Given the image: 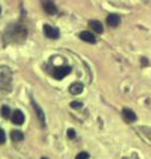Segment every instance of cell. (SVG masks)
<instances>
[{
  "mask_svg": "<svg viewBox=\"0 0 151 159\" xmlns=\"http://www.w3.org/2000/svg\"><path fill=\"white\" fill-rule=\"evenodd\" d=\"M12 90V72L8 66H0V92L9 93Z\"/></svg>",
  "mask_w": 151,
  "mask_h": 159,
  "instance_id": "1",
  "label": "cell"
},
{
  "mask_svg": "<svg viewBox=\"0 0 151 159\" xmlns=\"http://www.w3.org/2000/svg\"><path fill=\"white\" fill-rule=\"evenodd\" d=\"M70 72H72V68L70 66H57V68H54V70H53V77L56 80H62L64 77H66Z\"/></svg>",
  "mask_w": 151,
  "mask_h": 159,
  "instance_id": "2",
  "label": "cell"
},
{
  "mask_svg": "<svg viewBox=\"0 0 151 159\" xmlns=\"http://www.w3.org/2000/svg\"><path fill=\"white\" fill-rule=\"evenodd\" d=\"M44 34L47 37H49V39L56 40L60 36V31L56 27H52V25H49V24H45L44 25Z\"/></svg>",
  "mask_w": 151,
  "mask_h": 159,
  "instance_id": "3",
  "label": "cell"
},
{
  "mask_svg": "<svg viewBox=\"0 0 151 159\" xmlns=\"http://www.w3.org/2000/svg\"><path fill=\"white\" fill-rule=\"evenodd\" d=\"M32 106L34 109V113H36V116H37V119H39V122H40V125H41L43 127L47 126V121H45V116H44V111L41 110V107H40L36 102L32 99Z\"/></svg>",
  "mask_w": 151,
  "mask_h": 159,
  "instance_id": "4",
  "label": "cell"
},
{
  "mask_svg": "<svg viewBox=\"0 0 151 159\" xmlns=\"http://www.w3.org/2000/svg\"><path fill=\"white\" fill-rule=\"evenodd\" d=\"M43 7H44V11L48 15H56L57 13V7L54 6V3L52 0H44Z\"/></svg>",
  "mask_w": 151,
  "mask_h": 159,
  "instance_id": "5",
  "label": "cell"
},
{
  "mask_svg": "<svg viewBox=\"0 0 151 159\" xmlns=\"http://www.w3.org/2000/svg\"><path fill=\"white\" fill-rule=\"evenodd\" d=\"M122 116H123L125 121L127 123H131V122H134L135 119H137V114H135L131 109H127V107H125L122 110Z\"/></svg>",
  "mask_w": 151,
  "mask_h": 159,
  "instance_id": "6",
  "label": "cell"
},
{
  "mask_svg": "<svg viewBox=\"0 0 151 159\" xmlns=\"http://www.w3.org/2000/svg\"><path fill=\"white\" fill-rule=\"evenodd\" d=\"M106 23H108V25L109 27H118L119 25V23H121V16L117 13H112V15H109L108 19H106Z\"/></svg>",
  "mask_w": 151,
  "mask_h": 159,
  "instance_id": "7",
  "label": "cell"
},
{
  "mask_svg": "<svg viewBox=\"0 0 151 159\" xmlns=\"http://www.w3.org/2000/svg\"><path fill=\"white\" fill-rule=\"evenodd\" d=\"M24 121H25V117H24L23 111L15 110L12 114V123H15V125H23Z\"/></svg>",
  "mask_w": 151,
  "mask_h": 159,
  "instance_id": "8",
  "label": "cell"
},
{
  "mask_svg": "<svg viewBox=\"0 0 151 159\" xmlns=\"http://www.w3.org/2000/svg\"><path fill=\"white\" fill-rule=\"evenodd\" d=\"M84 90V85L81 82H74L72 85L69 86V92L73 94V96H78V94H81Z\"/></svg>",
  "mask_w": 151,
  "mask_h": 159,
  "instance_id": "9",
  "label": "cell"
},
{
  "mask_svg": "<svg viewBox=\"0 0 151 159\" xmlns=\"http://www.w3.org/2000/svg\"><path fill=\"white\" fill-rule=\"evenodd\" d=\"M80 37H81V40H84V41L90 43V44H95V41H97L94 37V34H92L89 31H82L80 33Z\"/></svg>",
  "mask_w": 151,
  "mask_h": 159,
  "instance_id": "10",
  "label": "cell"
},
{
  "mask_svg": "<svg viewBox=\"0 0 151 159\" xmlns=\"http://www.w3.org/2000/svg\"><path fill=\"white\" fill-rule=\"evenodd\" d=\"M89 27H92L93 31L97 32V33H102L103 32V27H102V24H101L98 20H90V21H89Z\"/></svg>",
  "mask_w": 151,
  "mask_h": 159,
  "instance_id": "11",
  "label": "cell"
},
{
  "mask_svg": "<svg viewBox=\"0 0 151 159\" xmlns=\"http://www.w3.org/2000/svg\"><path fill=\"white\" fill-rule=\"evenodd\" d=\"M23 138H24V135H23V133L20 131V130H13V131H11V139H12L13 142L23 141Z\"/></svg>",
  "mask_w": 151,
  "mask_h": 159,
  "instance_id": "12",
  "label": "cell"
},
{
  "mask_svg": "<svg viewBox=\"0 0 151 159\" xmlns=\"http://www.w3.org/2000/svg\"><path fill=\"white\" fill-rule=\"evenodd\" d=\"M0 114H2V117L3 118H9V117H11V110H9V107L8 106H6V105H4V106H2V109H0Z\"/></svg>",
  "mask_w": 151,
  "mask_h": 159,
  "instance_id": "13",
  "label": "cell"
},
{
  "mask_svg": "<svg viewBox=\"0 0 151 159\" xmlns=\"http://www.w3.org/2000/svg\"><path fill=\"white\" fill-rule=\"evenodd\" d=\"M70 107H73V109H81L82 107V102L81 101H74L70 103Z\"/></svg>",
  "mask_w": 151,
  "mask_h": 159,
  "instance_id": "14",
  "label": "cell"
},
{
  "mask_svg": "<svg viewBox=\"0 0 151 159\" xmlns=\"http://www.w3.org/2000/svg\"><path fill=\"white\" fill-rule=\"evenodd\" d=\"M76 158H77V159H89V158H90V155H89V154H88L86 151H82V152H80Z\"/></svg>",
  "mask_w": 151,
  "mask_h": 159,
  "instance_id": "15",
  "label": "cell"
},
{
  "mask_svg": "<svg viewBox=\"0 0 151 159\" xmlns=\"http://www.w3.org/2000/svg\"><path fill=\"white\" fill-rule=\"evenodd\" d=\"M4 142H6V133H4V130L0 129V145H3Z\"/></svg>",
  "mask_w": 151,
  "mask_h": 159,
  "instance_id": "16",
  "label": "cell"
},
{
  "mask_svg": "<svg viewBox=\"0 0 151 159\" xmlns=\"http://www.w3.org/2000/svg\"><path fill=\"white\" fill-rule=\"evenodd\" d=\"M74 137H76V131L73 130V129H69V130H68V138L73 139Z\"/></svg>",
  "mask_w": 151,
  "mask_h": 159,
  "instance_id": "17",
  "label": "cell"
},
{
  "mask_svg": "<svg viewBox=\"0 0 151 159\" xmlns=\"http://www.w3.org/2000/svg\"><path fill=\"white\" fill-rule=\"evenodd\" d=\"M0 12H2V9H0Z\"/></svg>",
  "mask_w": 151,
  "mask_h": 159,
  "instance_id": "18",
  "label": "cell"
}]
</instances>
